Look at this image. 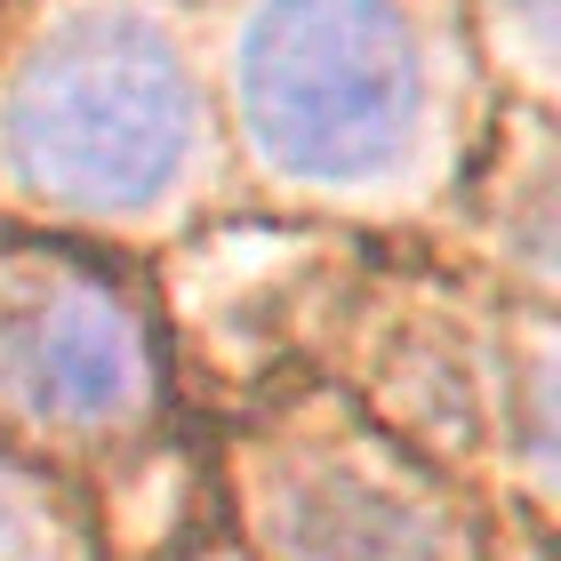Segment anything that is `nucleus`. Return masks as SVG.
Here are the masks:
<instances>
[{"mask_svg": "<svg viewBox=\"0 0 561 561\" xmlns=\"http://www.w3.org/2000/svg\"><path fill=\"white\" fill-rule=\"evenodd\" d=\"M193 145V89L137 16H72L33 48L9 96V161L65 209H137Z\"/></svg>", "mask_w": 561, "mask_h": 561, "instance_id": "f257e3e1", "label": "nucleus"}, {"mask_svg": "<svg viewBox=\"0 0 561 561\" xmlns=\"http://www.w3.org/2000/svg\"><path fill=\"white\" fill-rule=\"evenodd\" d=\"M241 121L289 176H377L417 121V41L393 0H265L241 33Z\"/></svg>", "mask_w": 561, "mask_h": 561, "instance_id": "f03ea898", "label": "nucleus"}, {"mask_svg": "<svg viewBox=\"0 0 561 561\" xmlns=\"http://www.w3.org/2000/svg\"><path fill=\"white\" fill-rule=\"evenodd\" d=\"M0 393L48 425H105L145 393L137 313L72 257H0Z\"/></svg>", "mask_w": 561, "mask_h": 561, "instance_id": "7ed1b4c3", "label": "nucleus"}, {"mask_svg": "<svg viewBox=\"0 0 561 561\" xmlns=\"http://www.w3.org/2000/svg\"><path fill=\"white\" fill-rule=\"evenodd\" d=\"M280 538L297 561H442V529L362 473H313L280 505Z\"/></svg>", "mask_w": 561, "mask_h": 561, "instance_id": "20e7f679", "label": "nucleus"}, {"mask_svg": "<svg viewBox=\"0 0 561 561\" xmlns=\"http://www.w3.org/2000/svg\"><path fill=\"white\" fill-rule=\"evenodd\" d=\"M16 505H24V497L9 490V481H0V561L16 553V529H24V522H16Z\"/></svg>", "mask_w": 561, "mask_h": 561, "instance_id": "39448f33", "label": "nucleus"}]
</instances>
